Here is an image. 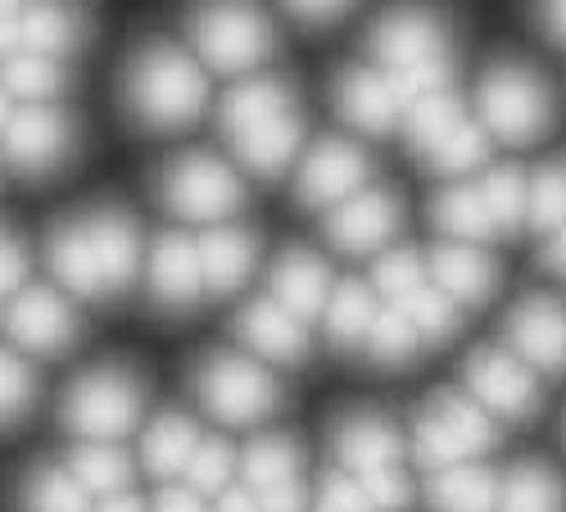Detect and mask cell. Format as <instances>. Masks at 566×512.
<instances>
[{"instance_id": "39", "label": "cell", "mask_w": 566, "mask_h": 512, "mask_svg": "<svg viewBox=\"0 0 566 512\" xmlns=\"http://www.w3.org/2000/svg\"><path fill=\"white\" fill-rule=\"evenodd\" d=\"M395 309H403V317L417 327V336L427 341V345H444L453 332H458V304L449 300V295H440L431 282L427 286H417L412 295H403Z\"/></svg>"}, {"instance_id": "38", "label": "cell", "mask_w": 566, "mask_h": 512, "mask_svg": "<svg viewBox=\"0 0 566 512\" xmlns=\"http://www.w3.org/2000/svg\"><path fill=\"white\" fill-rule=\"evenodd\" d=\"M235 468H241V458L231 453V445L222 436H200L191 462H186V472H181V485H191L196 494H222L227 485H235Z\"/></svg>"}, {"instance_id": "28", "label": "cell", "mask_w": 566, "mask_h": 512, "mask_svg": "<svg viewBox=\"0 0 566 512\" xmlns=\"http://www.w3.org/2000/svg\"><path fill=\"white\" fill-rule=\"evenodd\" d=\"M64 468L73 472V481L86 494H96V499L123 494L132 485V458L118 449V440H82V445H73V453L64 458Z\"/></svg>"}, {"instance_id": "6", "label": "cell", "mask_w": 566, "mask_h": 512, "mask_svg": "<svg viewBox=\"0 0 566 512\" xmlns=\"http://www.w3.org/2000/svg\"><path fill=\"white\" fill-rule=\"evenodd\" d=\"M490 445H494V417L458 390L431 395L412 422V449L436 472L458 468V462H476Z\"/></svg>"}, {"instance_id": "55", "label": "cell", "mask_w": 566, "mask_h": 512, "mask_svg": "<svg viewBox=\"0 0 566 512\" xmlns=\"http://www.w3.org/2000/svg\"><path fill=\"white\" fill-rule=\"evenodd\" d=\"M562 173H566V164H562Z\"/></svg>"}, {"instance_id": "2", "label": "cell", "mask_w": 566, "mask_h": 512, "mask_svg": "<svg viewBox=\"0 0 566 512\" xmlns=\"http://www.w3.org/2000/svg\"><path fill=\"white\" fill-rule=\"evenodd\" d=\"M371 55L395 77L403 105L427 96V91L453 86V41L449 23L436 10L399 6L381 14L371 28Z\"/></svg>"}, {"instance_id": "10", "label": "cell", "mask_w": 566, "mask_h": 512, "mask_svg": "<svg viewBox=\"0 0 566 512\" xmlns=\"http://www.w3.org/2000/svg\"><path fill=\"white\" fill-rule=\"evenodd\" d=\"M467 395L476 399L490 417L522 422V417H531L535 404H539V382L512 349L485 345V349H476L467 358Z\"/></svg>"}, {"instance_id": "11", "label": "cell", "mask_w": 566, "mask_h": 512, "mask_svg": "<svg viewBox=\"0 0 566 512\" xmlns=\"http://www.w3.org/2000/svg\"><path fill=\"white\" fill-rule=\"evenodd\" d=\"M73 142H77L73 118L60 105H23L10 114L6 132H0L10 168H19L23 177L55 173L73 155Z\"/></svg>"}, {"instance_id": "41", "label": "cell", "mask_w": 566, "mask_h": 512, "mask_svg": "<svg viewBox=\"0 0 566 512\" xmlns=\"http://www.w3.org/2000/svg\"><path fill=\"white\" fill-rule=\"evenodd\" d=\"M427 282H431L427 263H421V254H412V250H386L381 259H376V272H371V291L386 304H399L403 295H412Z\"/></svg>"}, {"instance_id": "9", "label": "cell", "mask_w": 566, "mask_h": 512, "mask_svg": "<svg viewBox=\"0 0 566 512\" xmlns=\"http://www.w3.org/2000/svg\"><path fill=\"white\" fill-rule=\"evenodd\" d=\"M159 196H164L172 218L218 227L245 205V186L213 155H181V159H172L164 168Z\"/></svg>"}, {"instance_id": "7", "label": "cell", "mask_w": 566, "mask_h": 512, "mask_svg": "<svg viewBox=\"0 0 566 512\" xmlns=\"http://www.w3.org/2000/svg\"><path fill=\"white\" fill-rule=\"evenodd\" d=\"M146 390L127 367H96L64 390V427L77 440H123L136 431Z\"/></svg>"}, {"instance_id": "35", "label": "cell", "mask_w": 566, "mask_h": 512, "mask_svg": "<svg viewBox=\"0 0 566 512\" xmlns=\"http://www.w3.org/2000/svg\"><path fill=\"white\" fill-rule=\"evenodd\" d=\"M86 490L73 481V472L64 462H45V468H32L23 477L19 503L23 512H86Z\"/></svg>"}, {"instance_id": "46", "label": "cell", "mask_w": 566, "mask_h": 512, "mask_svg": "<svg viewBox=\"0 0 566 512\" xmlns=\"http://www.w3.org/2000/svg\"><path fill=\"white\" fill-rule=\"evenodd\" d=\"M300 23H336L340 14H349L354 0H281Z\"/></svg>"}, {"instance_id": "49", "label": "cell", "mask_w": 566, "mask_h": 512, "mask_svg": "<svg viewBox=\"0 0 566 512\" xmlns=\"http://www.w3.org/2000/svg\"><path fill=\"white\" fill-rule=\"evenodd\" d=\"M544 263L548 272H557L562 282H566V222L557 231H548V245H544Z\"/></svg>"}, {"instance_id": "34", "label": "cell", "mask_w": 566, "mask_h": 512, "mask_svg": "<svg viewBox=\"0 0 566 512\" xmlns=\"http://www.w3.org/2000/svg\"><path fill=\"white\" fill-rule=\"evenodd\" d=\"M0 86L23 105H55L60 91H64V64L19 51V55H10L6 64H0Z\"/></svg>"}, {"instance_id": "31", "label": "cell", "mask_w": 566, "mask_h": 512, "mask_svg": "<svg viewBox=\"0 0 566 512\" xmlns=\"http://www.w3.org/2000/svg\"><path fill=\"white\" fill-rule=\"evenodd\" d=\"M245 490H272V485H291V481H304V458H300V445L291 436H259L245 445L241 453V468H235Z\"/></svg>"}, {"instance_id": "27", "label": "cell", "mask_w": 566, "mask_h": 512, "mask_svg": "<svg viewBox=\"0 0 566 512\" xmlns=\"http://www.w3.org/2000/svg\"><path fill=\"white\" fill-rule=\"evenodd\" d=\"M376 313H381V295H376L371 286L363 282H340L332 291V300H326L322 309V322H326V341H332L336 349H363L371 327H376Z\"/></svg>"}, {"instance_id": "25", "label": "cell", "mask_w": 566, "mask_h": 512, "mask_svg": "<svg viewBox=\"0 0 566 512\" xmlns=\"http://www.w3.org/2000/svg\"><path fill=\"white\" fill-rule=\"evenodd\" d=\"M300 142H304V123H300L295 109L281 114V118H268V123H259V127H250L241 136H231L235 159H241L250 173H259V177H281L286 173L295 164V155H300Z\"/></svg>"}, {"instance_id": "50", "label": "cell", "mask_w": 566, "mask_h": 512, "mask_svg": "<svg viewBox=\"0 0 566 512\" xmlns=\"http://www.w3.org/2000/svg\"><path fill=\"white\" fill-rule=\"evenodd\" d=\"M213 512H259V503H254V494L245 485H227L218 494V508Z\"/></svg>"}, {"instance_id": "18", "label": "cell", "mask_w": 566, "mask_h": 512, "mask_svg": "<svg viewBox=\"0 0 566 512\" xmlns=\"http://www.w3.org/2000/svg\"><path fill=\"white\" fill-rule=\"evenodd\" d=\"M146 286L150 300L168 313H186L205 300V272H200V250L191 237L181 231H164L150 245V263H146Z\"/></svg>"}, {"instance_id": "23", "label": "cell", "mask_w": 566, "mask_h": 512, "mask_svg": "<svg viewBox=\"0 0 566 512\" xmlns=\"http://www.w3.org/2000/svg\"><path fill=\"white\" fill-rule=\"evenodd\" d=\"M295 109V91L286 77H268V73H250L235 82L227 96H222V109H218V123L227 136H241L268 118H281Z\"/></svg>"}, {"instance_id": "16", "label": "cell", "mask_w": 566, "mask_h": 512, "mask_svg": "<svg viewBox=\"0 0 566 512\" xmlns=\"http://www.w3.org/2000/svg\"><path fill=\"white\" fill-rule=\"evenodd\" d=\"M332 449L340 472L349 477H376V472L403 468V436L381 412H345L332 431Z\"/></svg>"}, {"instance_id": "15", "label": "cell", "mask_w": 566, "mask_h": 512, "mask_svg": "<svg viewBox=\"0 0 566 512\" xmlns=\"http://www.w3.org/2000/svg\"><path fill=\"white\" fill-rule=\"evenodd\" d=\"M367 173H371V164H367V155H363L354 142L326 136V142H317V146L304 155V164H300V181H295L300 205L332 213L340 200H349L354 191H363Z\"/></svg>"}, {"instance_id": "22", "label": "cell", "mask_w": 566, "mask_h": 512, "mask_svg": "<svg viewBox=\"0 0 566 512\" xmlns=\"http://www.w3.org/2000/svg\"><path fill=\"white\" fill-rule=\"evenodd\" d=\"M332 291H336L332 268H326L317 254H308V250H286V254L272 263V286H268V295L281 300V304H286L295 317H304V322L322 317V309H326V300H332Z\"/></svg>"}, {"instance_id": "21", "label": "cell", "mask_w": 566, "mask_h": 512, "mask_svg": "<svg viewBox=\"0 0 566 512\" xmlns=\"http://www.w3.org/2000/svg\"><path fill=\"white\" fill-rule=\"evenodd\" d=\"M200 250V272H205V291L209 295H235L245 282H250V272L259 263V237L245 227H235V222H218L209 227L205 237L196 241Z\"/></svg>"}, {"instance_id": "8", "label": "cell", "mask_w": 566, "mask_h": 512, "mask_svg": "<svg viewBox=\"0 0 566 512\" xmlns=\"http://www.w3.org/2000/svg\"><path fill=\"white\" fill-rule=\"evenodd\" d=\"M196 399L227 427L263 422L281 404V386L254 354H209L196 367Z\"/></svg>"}, {"instance_id": "54", "label": "cell", "mask_w": 566, "mask_h": 512, "mask_svg": "<svg viewBox=\"0 0 566 512\" xmlns=\"http://www.w3.org/2000/svg\"><path fill=\"white\" fill-rule=\"evenodd\" d=\"M28 6V0H0V14H19Z\"/></svg>"}, {"instance_id": "13", "label": "cell", "mask_w": 566, "mask_h": 512, "mask_svg": "<svg viewBox=\"0 0 566 512\" xmlns=\"http://www.w3.org/2000/svg\"><path fill=\"white\" fill-rule=\"evenodd\" d=\"M6 322H10L14 345L23 354H36V358L64 354L77 341V313L51 286H23V291H14Z\"/></svg>"}, {"instance_id": "19", "label": "cell", "mask_w": 566, "mask_h": 512, "mask_svg": "<svg viewBox=\"0 0 566 512\" xmlns=\"http://www.w3.org/2000/svg\"><path fill=\"white\" fill-rule=\"evenodd\" d=\"M308 322L295 317L281 300L272 295H254L241 317H235V332H241V345L259 358V363H300L308 354Z\"/></svg>"}, {"instance_id": "4", "label": "cell", "mask_w": 566, "mask_h": 512, "mask_svg": "<svg viewBox=\"0 0 566 512\" xmlns=\"http://www.w3.org/2000/svg\"><path fill=\"white\" fill-rule=\"evenodd\" d=\"M186 28L200 60L227 77L259 73L276 51V28L254 0H196Z\"/></svg>"}, {"instance_id": "43", "label": "cell", "mask_w": 566, "mask_h": 512, "mask_svg": "<svg viewBox=\"0 0 566 512\" xmlns=\"http://www.w3.org/2000/svg\"><path fill=\"white\" fill-rule=\"evenodd\" d=\"M32 404H36V372L19 354L0 349V427L28 417Z\"/></svg>"}, {"instance_id": "20", "label": "cell", "mask_w": 566, "mask_h": 512, "mask_svg": "<svg viewBox=\"0 0 566 512\" xmlns=\"http://www.w3.org/2000/svg\"><path fill=\"white\" fill-rule=\"evenodd\" d=\"M427 276L440 295H449L458 309H476L494 295L499 286V263L485 254V245H467V241H444L431 263Z\"/></svg>"}, {"instance_id": "29", "label": "cell", "mask_w": 566, "mask_h": 512, "mask_svg": "<svg viewBox=\"0 0 566 512\" xmlns=\"http://www.w3.org/2000/svg\"><path fill=\"white\" fill-rule=\"evenodd\" d=\"M431 218L436 227L444 231L449 241H467V245H485L499 237V227L485 209V196H481V186L476 181H458L449 186V191L431 205Z\"/></svg>"}, {"instance_id": "51", "label": "cell", "mask_w": 566, "mask_h": 512, "mask_svg": "<svg viewBox=\"0 0 566 512\" xmlns=\"http://www.w3.org/2000/svg\"><path fill=\"white\" fill-rule=\"evenodd\" d=\"M23 51V41H19V14H0V64H6L10 55Z\"/></svg>"}, {"instance_id": "45", "label": "cell", "mask_w": 566, "mask_h": 512, "mask_svg": "<svg viewBox=\"0 0 566 512\" xmlns=\"http://www.w3.org/2000/svg\"><path fill=\"white\" fill-rule=\"evenodd\" d=\"M23 286H28V250L10 231H0V300H10Z\"/></svg>"}, {"instance_id": "44", "label": "cell", "mask_w": 566, "mask_h": 512, "mask_svg": "<svg viewBox=\"0 0 566 512\" xmlns=\"http://www.w3.org/2000/svg\"><path fill=\"white\" fill-rule=\"evenodd\" d=\"M308 512H376L371 508V499L363 494V485L349 477V472H332L322 485H317V499H313V508Z\"/></svg>"}, {"instance_id": "26", "label": "cell", "mask_w": 566, "mask_h": 512, "mask_svg": "<svg viewBox=\"0 0 566 512\" xmlns=\"http://www.w3.org/2000/svg\"><path fill=\"white\" fill-rule=\"evenodd\" d=\"M196 445H200V427L191 422V417L164 412L146 427V440H140V468H146L150 477H159V481H181Z\"/></svg>"}, {"instance_id": "14", "label": "cell", "mask_w": 566, "mask_h": 512, "mask_svg": "<svg viewBox=\"0 0 566 512\" xmlns=\"http://www.w3.org/2000/svg\"><path fill=\"white\" fill-rule=\"evenodd\" d=\"M399 218L403 209L386 186H363V191H354L326 213V237L345 254H381L395 241Z\"/></svg>"}, {"instance_id": "32", "label": "cell", "mask_w": 566, "mask_h": 512, "mask_svg": "<svg viewBox=\"0 0 566 512\" xmlns=\"http://www.w3.org/2000/svg\"><path fill=\"white\" fill-rule=\"evenodd\" d=\"M499 512H566V481L544 462H516L499 477Z\"/></svg>"}, {"instance_id": "3", "label": "cell", "mask_w": 566, "mask_h": 512, "mask_svg": "<svg viewBox=\"0 0 566 512\" xmlns=\"http://www.w3.org/2000/svg\"><path fill=\"white\" fill-rule=\"evenodd\" d=\"M123 101L140 127L177 132V127H191L205 114L209 77L191 55H181L177 45H146V51L127 64Z\"/></svg>"}, {"instance_id": "37", "label": "cell", "mask_w": 566, "mask_h": 512, "mask_svg": "<svg viewBox=\"0 0 566 512\" xmlns=\"http://www.w3.org/2000/svg\"><path fill=\"white\" fill-rule=\"evenodd\" d=\"M476 186L485 196V209L499 227V237H512L516 227H526V186H531V177L522 168H490Z\"/></svg>"}, {"instance_id": "17", "label": "cell", "mask_w": 566, "mask_h": 512, "mask_svg": "<svg viewBox=\"0 0 566 512\" xmlns=\"http://www.w3.org/2000/svg\"><path fill=\"white\" fill-rule=\"evenodd\" d=\"M336 109L349 127L367 136H386L403 123V96L381 64H354L336 77Z\"/></svg>"}, {"instance_id": "36", "label": "cell", "mask_w": 566, "mask_h": 512, "mask_svg": "<svg viewBox=\"0 0 566 512\" xmlns=\"http://www.w3.org/2000/svg\"><path fill=\"white\" fill-rule=\"evenodd\" d=\"M485 155H490V132L481 127V118H462L453 132H444L440 142L421 155L431 168H440V173H449V177H458V173H471V168H481L485 164Z\"/></svg>"}, {"instance_id": "12", "label": "cell", "mask_w": 566, "mask_h": 512, "mask_svg": "<svg viewBox=\"0 0 566 512\" xmlns=\"http://www.w3.org/2000/svg\"><path fill=\"white\" fill-rule=\"evenodd\" d=\"M507 349L522 358L535 377H562L566 372V300L526 295L507 313Z\"/></svg>"}, {"instance_id": "53", "label": "cell", "mask_w": 566, "mask_h": 512, "mask_svg": "<svg viewBox=\"0 0 566 512\" xmlns=\"http://www.w3.org/2000/svg\"><path fill=\"white\" fill-rule=\"evenodd\" d=\"M10 114H14V96H10V91H6V86H0V132H6Z\"/></svg>"}, {"instance_id": "24", "label": "cell", "mask_w": 566, "mask_h": 512, "mask_svg": "<svg viewBox=\"0 0 566 512\" xmlns=\"http://www.w3.org/2000/svg\"><path fill=\"white\" fill-rule=\"evenodd\" d=\"M82 32L86 23L69 0H28L19 10V41L28 55H45L64 64V55H73L82 45Z\"/></svg>"}, {"instance_id": "33", "label": "cell", "mask_w": 566, "mask_h": 512, "mask_svg": "<svg viewBox=\"0 0 566 512\" xmlns=\"http://www.w3.org/2000/svg\"><path fill=\"white\" fill-rule=\"evenodd\" d=\"M467 118V105L458 101V91L453 86H440V91H427V96H417L403 105V136H408V146L417 155H427L444 132H453L458 123Z\"/></svg>"}, {"instance_id": "52", "label": "cell", "mask_w": 566, "mask_h": 512, "mask_svg": "<svg viewBox=\"0 0 566 512\" xmlns=\"http://www.w3.org/2000/svg\"><path fill=\"white\" fill-rule=\"evenodd\" d=\"M101 512H150V508L140 503L136 494H127V490H123V494H109V499L101 503Z\"/></svg>"}, {"instance_id": "42", "label": "cell", "mask_w": 566, "mask_h": 512, "mask_svg": "<svg viewBox=\"0 0 566 512\" xmlns=\"http://www.w3.org/2000/svg\"><path fill=\"white\" fill-rule=\"evenodd\" d=\"M526 222L535 231H544V237L566 222V173L562 168L531 173V186H526Z\"/></svg>"}, {"instance_id": "48", "label": "cell", "mask_w": 566, "mask_h": 512, "mask_svg": "<svg viewBox=\"0 0 566 512\" xmlns=\"http://www.w3.org/2000/svg\"><path fill=\"white\" fill-rule=\"evenodd\" d=\"M539 23L557 45H566V0H539Z\"/></svg>"}, {"instance_id": "1", "label": "cell", "mask_w": 566, "mask_h": 512, "mask_svg": "<svg viewBox=\"0 0 566 512\" xmlns=\"http://www.w3.org/2000/svg\"><path fill=\"white\" fill-rule=\"evenodd\" d=\"M55 282L77 300H114L140 272V227L127 209H86L45 241Z\"/></svg>"}, {"instance_id": "5", "label": "cell", "mask_w": 566, "mask_h": 512, "mask_svg": "<svg viewBox=\"0 0 566 512\" xmlns=\"http://www.w3.org/2000/svg\"><path fill=\"white\" fill-rule=\"evenodd\" d=\"M476 118L499 142L531 146L553 123L548 82L531 64H512V60L485 69V77L476 86Z\"/></svg>"}, {"instance_id": "47", "label": "cell", "mask_w": 566, "mask_h": 512, "mask_svg": "<svg viewBox=\"0 0 566 512\" xmlns=\"http://www.w3.org/2000/svg\"><path fill=\"white\" fill-rule=\"evenodd\" d=\"M150 512H209V508H205V494H196L191 485L177 481V485H168V490L155 499Z\"/></svg>"}, {"instance_id": "30", "label": "cell", "mask_w": 566, "mask_h": 512, "mask_svg": "<svg viewBox=\"0 0 566 512\" xmlns=\"http://www.w3.org/2000/svg\"><path fill=\"white\" fill-rule=\"evenodd\" d=\"M431 512H499V477L481 462H458L436 472Z\"/></svg>"}, {"instance_id": "40", "label": "cell", "mask_w": 566, "mask_h": 512, "mask_svg": "<svg viewBox=\"0 0 566 512\" xmlns=\"http://www.w3.org/2000/svg\"><path fill=\"white\" fill-rule=\"evenodd\" d=\"M363 349L376 363H412L421 349H427V341L417 336V327L403 317V309L381 304V313H376V327H371V336H367Z\"/></svg>"}]
</instances>
